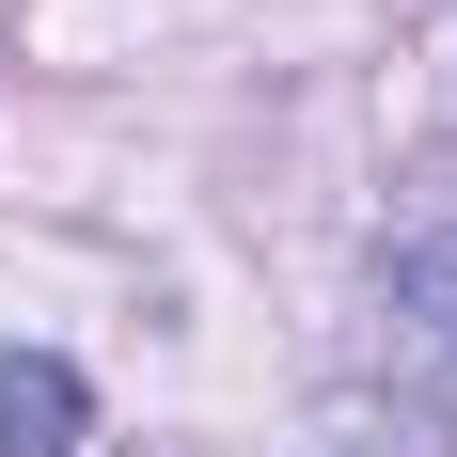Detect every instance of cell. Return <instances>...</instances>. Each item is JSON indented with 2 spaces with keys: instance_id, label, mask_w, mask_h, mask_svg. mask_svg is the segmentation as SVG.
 <instances>
[{
  "instance_id": "1",
  "label": "cell",
  "mask_w": 457,
  "mask_h": 457,
  "mask_svg": "<svg viewBox=\"0 0 457 457\" xmlns=\"http://www.w3.org/2000/svg\"><path fill=\"white\" fill-rule=\"evenodd\" d=\"M378 363L411 378V411L457 442V221L395 253V284H378Z\"/></svg>"
},
{
  "instance_id": "2",
  "label": "cell",
  "mask_w": 457,
  "mask_h": 457,
  "mask_svg": "<svg viewBox=\"0 0 457 457\" xmlns=\"http://www.w3.org/2000/svg\"><path fill=\"white\" fill-rule=\"evenodd\" d=\"M79 442V378L47 347H0V457H63Z\"/></svg>"
}]
</instances>
